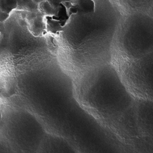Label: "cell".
<instances>
[{"label": "cell", "instance_id": "1", "mask_svg": "<svg viewBox=\"0 0 153 153\" xmlns=\"http://www.w3.org/2000/svg\"><path fill=\"white\" fill-rule=\"evenodd\" d=\"M72 3L78 8V13H90L95 12V3L93 0H72Z\"/></svg>", "mask_w": 153, "mask_h": 153}, {"label": "cell", "instance_id": "2", "mask_svg": "<svg viewBox=\"0 0 153 153\" xmlns=\"http://www.w3.org/2000/svg\"><path fill=\"white\" fill-rule=\"evenodd\" d=\"M16 10L40 12L39 4L35 3L33 0H17V8Z\"/></svg>", "mask_w": 153, "mask_h": 153}, {"label": "cell", "instance_id": "3", "mask_svg": "<svg viewBox=\"0 0 153 153\" xmlns=\"http://www.w3.org/2000/svg\"><path fill=\"white\" fill-rule=\"evenodd\" d=\"M46 30L48 32L56 34L62 31L64 27H62L58 21L53 19L52 16H46Z\"/></svg>", "mask_w": 153, "mask_h": 153}, {"label": "cell", "instance_id": "4", "mask_svg": "<svg viewBox=\"0 0 153 153\" xmlns=\"http://www.w3.org/2000/svg\"><path fill=\"white\" fill-rule=\"evenodd\" d=\"M52 18L53 19L59 21L62 27H65L70 17L68 14V12H67L66 7L62 3H61L59 8H58L56 15L53 16Z\"/></svg>", "mask_w": 153, "mask_h": 153}, {"label": "cell", "instance_id": "5", "mask_svg": "<svg viewBox=\"0 0 153 153\" xmlns=\"http://www.w3.org/2000/svg\"><path fill=\"white\" fill-rule=\"evenodd\" d=\"M39 9L40 13L43 16H55L58 12L51 7L47 0H44V1L39 4Z\"/></svg>", "mask_w": 153, "mask_h": 153}, {"label": "cell", "instance_id": "6", "mask_svg": "<svg viewBox=\"0 0 153 153\" xmlns=\"http://www.w3.org/2000/svg\"><path fill=\"white\" fill-rule=\"evenodd\" d=\"M17 8V0H0V10L10 14Z\"/></svg>", "mask_w": 153, "mask_h": 153}, {"label": "cell", "instance_id": "7", "mask_svg": "<svg viewBox=\"0 0 153 153\" xmlns=\"http://www.w3.org/2000/svg\"><path fill=\"white\" fill-rule=\"evenodd\" d=\"M47 1L51 4V7L58 12V8L62 3V0H47Z\"/></svg>", "mask_w": 153, "mask_h": 153}, {"label": "cell", "instance_id": "8", "mask_svg": "<svg viewBox=\"0 0 153 153\" xmlns=\"http://www.w3.org/2000/svg\"><path fill=\"white\" fill-rule=\"evenodd\" d=\"M67 12H68L69 17H71L72 15L78 13V8L75 4H73V5H72L69 9H67Z\"/></svg>", "mask_w": 153, "mask_h": 153}, {"label": "cell", "instance_id": "9", "mask_svg": "<svg viewBox=\"0 0 153 153\" xmlns=\"http://www.w3.org/2000/svg\"><path fill=\"white\" fill-rule=\"evenodd\" d=\"M9 17H10L9 13L4 12L0 10V22H4L6 20H7V19H8Z\"/></svg>", "mask_w": 153, "mask_h": 153}, {"label": "cell", "instance_id": "10", "mask_svg": "<svg viewBox=\"0 0 153 153\" xmlns=\"http://www.w3.org/2000/svg\"><path fill=\"white\" fill-rule=\"evenodd\" d=\"M33 1L35 3H37V4H39V3H40L41 2H42L43 1H44V0H33Z\"/></svg>", "mask_w": 153, "mask_h": 153}, {"label": "cell", "instance_id": "11", "mask_svg": "<svg viewBox=\"0 0 153 153\" xmlns=\"http://www.w3.org/2000/svg\"><path fill=\"white\" fill-rule=\"evenodd\" d=\"M65 1H72V0H62V3H64Z\"/></svg>", "mask_w": 153, "mask_h": 153}, {"label": "cell", "instance_id": "12", "mask_svg": "<svg viewBox=\"0 0 153 153\" xmlns=\"http://www.w3.org/2000/svg\"><path fill=\"white\" fill-rule=\"evenodd\" d=\"M1 31H0V35H1Z\"/></svg>", "mask_w": 153, "mask_h": 153}, {"label": "cell", "instance_id": "13", "mask_svg": "<svg viewBox=\"0 0 153 153\" xmlns=\"http://www.w3.org/2000/svg\"><path fill=\"white\" fill-rule=\"evenodd\" d=\"M0 42H1V40H0Z\"/></svg>", "mask_w": 153, "mask_h": 153}, {"label": "cell", "instance_id": "14", "mask_svg": "<svg viewBox=\"0 0 153 153\" xmlns=\"http://www.w3.org/2000/svg\"><path fill=\"white\" fill-rule=\"evenodd\" d=\"M0 120H1V119H0Z\"/></svg>", "mask_w": 153, "mask_h": 153}]
</instances>
